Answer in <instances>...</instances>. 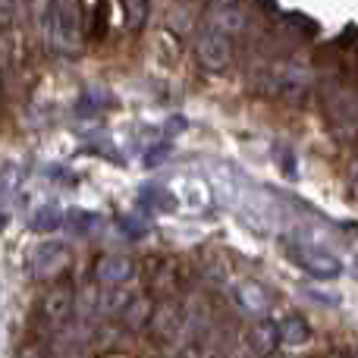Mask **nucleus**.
<instances>
[{
    "label": "nucleus",
    "mask_w": 358,
    "mask_h": 358,
    "mask_svg": "<svg viewBox=\"0 0 358 358\" xmlns=\"http://www.w3.org/2000/svg\"><path fill=\"white\" fill-rule=\"evenodd\" d=\"M123 321L129 324V330H142L145 324L151 321V308H148V302H142V299L132 296V302L126 305V311H123Z\"/></svg>",
    "instance_id": "nucleus-14"
},
{
    "label": "nucleus",
    "mask_w": 358,
    "mask_h": 358,
    "mask_svg": "<svg viewBox=\"0 0 358 358\" xmlns=\"http://www.w3.org/2000/svg\"><path fill=\"white\" fill-rule=\"evenodd\" d=\"M19 185V167L16 164H6V167H0V195H10V192H16Z\"/></svg>",
    "instance_id": "nucleus-17"
},
{
    "label": "nucleus",
    "mask_w": 358,
    "mask_h": 358,
    "mask_svg": "<svg viewBox=\"0 0 358 358\" xmlns=\"http://www.w3.org/2000/svg\"><path fill=\"white\" fill-rule=\"evenodd\" d=\"M69 217H73V220H69V227H73L79 236L92 233V227H94V214H88V210H73Z\"/></svg>",
    "instance_id": "nucleus-18"
},
{
    "label": "nucleus",
    "mask_w": 358,
    "mask_h": 358,
    "mask_svg": "<svg viewBox=\"0 0 358 358\" xmlns=\"http://www.w3.org/2000/svg\"><path fill=\"white\" fill-rule=\"evenodd\" d=\"M289 258L302 267L308 277L317 280H336L343 273V264L336 255H330L327 248H317V245H292L289 248Z\"/></svg>",
    "instance_id": "nucleus-4"
},
{
    "label": "nucleus",
    "mask_w": 358,
    "mask_h": 358,
    "mask_svg": "<svg viewBox=\"0 0 358 358\" xmlns=\"http://www.w3.org/2000/svg\"><path fill=\"white\" fill-rule=\"evenodd\" d=\"M123 6H126V19H129L132 29H142L151 13V0H123Z\"/></svg>",
    "instance_id": "nucleus-15"
},
{
    "label": "nucleus",
    "mask_w": 358,
    "mask_h": 358,
    "mask_svg": "<svg viewBox=\"0 0 358 358\" xmlns=\"http://www.w3.org/2000/svg\"><path fill=\"white\" fill-rule=\"evenodd\" d=\"M264 358H283V355H264Z\"/></svg>",
    "instance_id": "nucleus-23"
},
{
    "label": "nucleus",
    "mask_w": 358,
    "mask_h": 358,
    "mask_svg": "<svg viewBox=\"0 0 358 358\" xmlns=\"http://www.w3.org/2000/svg\"><path fill=\"white\" fill-rule=\"evenodd\" d=\"M44 38L57 54H76L82 41L79 0H50L44 10Z\"/></svg>",
    "instance_id": "nucleus-2"
},
{
    "label": "nucleus",
    "mask_w": 358,
    "mask_h": 358,
    "mask_svg": "<svg viewBox=\"0 0 358 358\" xmlns=\"http://www.w3.org/2000/svg\"><path fill=\"white\" fill-rule=\"evenodd\" d=\"M277 330H280V346L302 349L311 343V327L302 321V317H286L283 324H277Z\"/></svg>",
    "instance_id": "nucleus-12"
},
{
    "label": "nucleus",
    "mask_w": 358,
    "mask_h": 358,
    "mask_svg": "<svg viewBox=\"0 0 358 358\" xmlns=\"http://www.w3.org/2000/svg\"><path fill=\"white\" fill-rule=\"evenodd\" d=\"M6 227V214H3V210H0V229H3Z\"/></svg>",
    "instance_id": "nucleus-22"
},
{
    "label": "nucleus",
    "mask_w": 358,
    "mask_h": 358,
    "mask_svg": "<svg viewBox=\"0 0 358 358\" xmlns=\"http://www.w3.org/2000/svg\"><path fill=\"white\" fill-rule=\"evenodd\" d=\"M236 302H239V308L245 311V315L261 317V315H267V308H271V292H267L261 283H255V280H245V283L236 286Z\"/></svg>",
    "instance_id": "nucleus-9"
},
{
    "label": "nucleus",
    "mask_w": 358,
    "mask_h": 358,
    "mask_svg": "<svg viewBox=\"0 0 358 358\" xmlns=\"http://www.w3.org/2000/svg\"><path fill=\"white\" fill-rule=\"evenodd\" d=\"M151 324H155V334L161 336V340H176L179 334L185 330V311L179 302H164L161 308L151 315Z\"/></svg>",
    "instance_id": "nucleus-8"
},
{
    "label": "nucleus",
    "mask_w": 358,
    "mask_h": 358,
    "mask_svg": "<svg viewBox=\"0 0 358 358\" xmlns=\"http://www.w3.org/2000/svg\"><path fill=\"white\" fill-rule=\"evenodd\" d=\"M208 25H214L217 31H223L227 38H233L245 29V13H242L239 3H214Z\"/></svg>",
    "instance_id": "nucleus-10"
},
{
    "label": "nucleus",
    "mask_w": 358,
    "mask_h": 358,
    "mask_svg": "<svg viewBox=\"0 0 358 358\" xmlns=\"http://www.w3.org/2000/svg\"><path fill=\"white\" fill-rule=\"evenodd\" d=\"M63 223V214L57 208H41L31 220V229H57Z\"/></svg>",
    "instance_id": "nucleus-16"
},
{
    "label": "nucleus",
    "mask_w": 358,
    "mask_h": 358,
    "mask_svg": "<svg viewBox=\"0 0 358 358\" xmlns=\"http://www.w3.org/2000/svg\"><path fill=\"white\" fill-rule=\"evenodd\" d=\"M324 113L327 126L336 142H352L358 138V85H343L340 79L321 85Z\"/></svg>",
    "instance_id": "nucleus-1"
},
{
    "label": "nucleus",
    "mask_w": 358,
    "mask_h": 358,
    "mask_svg": "<svg viewBox=\"0 0 358 358\" xmlns=\"http://www.w3.org/2000/svg\"><path fill=\"white\" fill-rule=\"evenodd\" d=\"M129 302H132V296L123 289V286H107V289L98 296V311L101 315H123Z\"/></svg>",
    "instance_id": "nucleus-13"
},
{
    "label": "nucleus",
    "mask_w": 358,
    "mask_h": 358,
    "mask_svg": "<svg viewBox=\"0 0 358 358\" xmlns=\"http://www.w3.org/2000/svg\"><path fill=\"white\" fill-rule=\"evenodd\" d=\"M349 189H352V195L358 198V157L352 161V167H349Z\"/></svg>",
    "instance_id": "nucleus-21"
},
{
    "label": "nucleus",
    "mask_w": 358,
    "mask_h": 358,
    "mask_svg": "<svg viewBox=\"0 0 358 358\" xmlns=\"http://www.w3.org/2000/svg\"><path fill=\"white\" fill-rule=\"evenodd\" d=\"M19 358H50V352L41 346V343H29V346H22Z\"/></svg>",
    "instance_id": "nucleus-19"
},
{
    "label": "nucleus",
    "mask_w": 358,
    "mask_h": 358,
    "mask_svg": "<svg viewBox=\"0 0 358 358\" xmlns=\"http://www.w3.org/2000/svg\"><path fill=\"white\" fill-rule=\"evenodd\" d=\"M13 13H16V3L13 0H0V25H10Z\"/></svg>",
    "instance_id": "nucleus-20"
},
{
    "label": "nucleus",
    "mask_w": 358,
    "mask_h": 358,
    "mask_svg": "<svg viewBox=\"0 0 358 358\" xmlns=\"http://www.w3.org/2000/svg\"><path fill=\"white\" fill-rule=\"evenodd\" d=\"M248 346H252L255 352H261V355H273V349L280 346L277 324L267 321V317H261V321L252 327V334H248Z\"/></svg>",
    "instance_id": "nucleus-11"
},
{
    "label": "nucleus",
    "mask_w": 358,
    "mask_h": 358,
    "mask_svg": "<svg viewBox=\"0 0 358 358\" xmlns=\"http://www.w3.org/2000/svg\"><path fill=\"white\" fill-rule=\"evenodd\" d=\"M94 271H98V280L104 286H126L136 277V261L129 255H104Z\"/></svg>",
    "instance_id": "nucleus-7"
},
{
    "label": "nucleus",
    "mask_w": 358,
    "mask_h": 358,
    "mask_svg": "<svg viewBox=\"0 0 358 358\" xmlns=\"http://www.w3.org/2000/svg\"><path fill=\"white\" fill-rule=\"evenodd\" d=\"M73 311H76L73 286L57 283V286H50V289L44 292V299H41V317H44V324H48V327L63 330L69 324V317H73Z\"/></svg>",
    "instance_id": "nucleus-5"
},
{
    "label": "nucleus",
    "mask_w": 358,
    "mask_h": 358,
    "mask_svg": "<svg viewBox=\"0 0 358 358\" xmlns=\"http://www.w3.org/2000/svg\"><path fill=\"white\" fill-rule=\"evenodd\" d=\"M66 264H69V245L66 242H57V239L41 242V245H35L29 255V267L35 277H57Z\"/></svg>",
    "instance_id": "nucleus-6"
},
{
    "label": "nucleus",
    "mask_w": 358,
    "mask_h": 358,
    "mask_svg": "<svg viewBox=\"0 0 358 358\" xmlns=\"http://www.w3.org/2000/svg\"><path fill=\"white\" fill-rule=\"evenodd\" d=\"M195 54L208 69L223 73V69L229 66V60H233V44H229V38L223 35V31H217L214 25L204 22L195 38Z\"/></svg>",
    "instance_id": "nucleus-3"
}]
</instances>
